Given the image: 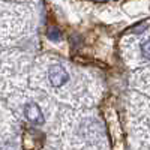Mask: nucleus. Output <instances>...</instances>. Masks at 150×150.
<instances>
[{"instance_id":"3","label":"nucleus","mask_w":150,"mask_h":150,"mask_svg":"<svg viewBox=\"0 0 150 150\" xmlns=\"http://www.w3.org/2000/svg\"><path fill=\"white\" fill-rule=\"evenodd\" d=\"M141 53H143V56L146 59L150 60V39H147L146 42L141 44Z\"/></svg>"},{"instance_id":"1","label":"nucleus","mask_w":150,"mask_h":150,"mask_svg":"<svg viewBox=\"0 0 150 150\" xmlns=\"http://www.w3.org/2000/svg\"><path fill=\"white\" fill-rule=\"evenodd\" d=\"M48 78H50V83H51L54 87H60L68 81L69 77H68V72L63 66L53 65L48 71Z\"/></svg>"},{"instance_id":"4","label":"nucleus","mask_w":150,"mask_h":150,"mask_svg":"<svg viewBox=\"0 0 150 150\" xmlns=\"http://www.w3.org/2000/svg\"><path fill=\"white\" fill-rule=\"evenodd\" d=\"M48 36H50V39H53V41H59V38H60V32L57 29H51L48 32Z\"/></svg>"},{"instance_id":"2","label":"nucleus","mask_w":150,"mask_h":150,"mask_svg":"<svg viewBox=\"0 0 150 150\" xmlns=\"http://www.w3.org/2000/svg\"><path fill=\"white\" fill-rule=\"evenodd\" d=\"M24 112H26V117L29 122H32L33 125H44V114H42V111L41 108L38 107L36 104L33 102H29L26 105V108H24Z\"/></svg>"}]
</instances>
